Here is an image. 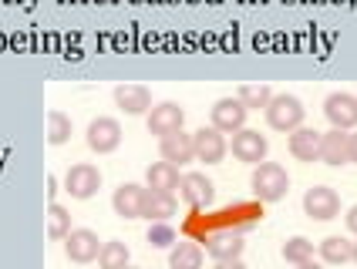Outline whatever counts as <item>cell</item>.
I'll list each match as a JSON object with an SVG mask.
<instances>
[{
	"mask_svg": "<svg viewBox=\"0 0 357 269\" xmlns=\"http://www.w3.org/2000/svg\"><path fill=\"white\" fill-rule=\"evenodd\" d=\"M246 249V243H243V236L239 232H213L209 239H206V252L213 256V259H239Z\"/></svg>",
	"mask_w": 357,
	"mask_h": 269,
	"instance_id": "ac0fdd59",
	"label": "cell"
},
{
	"mask_svg": "<svg viewBox=\"0 0 357 269\" xmlns=\"http://www.w3.org/2000/svg\"><path fill=\"white\" fill-rule=\"evenodd\" d=\"M236 98L246 105V112H259V108H266V105H270L273 91H270V84L257 81V84H243V88L236 91Z\"/></svg>",
	"mask_w": 357,
	"mask_h": 269,
	"instance_id": "603a6c76",
	"label": "cell"
},
{
	"mask_svg": "<svg viewBox=\"0 0 357 269\" xmlns=\"http://www.w3.org/2000/svg\"><path fill=\"white\" fill-rule=\"evenodd\" d=\"M344 222H347V229H351V232L357 236V206H351V209H347V215H344Z\"/></svg>",
	"mask_w": 357,
	"mask_h": 269,
	"instance_id": "f546056e",
	"label": "cell"
},
{
	"mask_svg": "<svg viewBox=\"0 0 357 269\" xmlns=\"http://www.w3.org/2000/svg\"><path fill=\"white\" fill-rule=\"evenodd\" d=\"M125 269H139V266H125Z\"/></svg>",
	"mask_w": 357,
	"mask_h": 269,
	"instance_id": "e575fe53",
	"label": "cell"
},
{
	"mask_svg": "<svg viewBox=\"0 0 357 269\" xmlns=\"http://www.w3.org/2000/svg\"><path fill=\"white\" fill-rule=\"evenodd\" d=\"M246 105L239 98H219L216 105L209 108V125L222 134H236L243 125H246Z\"/></svg>",
	"mask_w": 357,
	"mask_h": 269,
	"instance_id": "3957f363",
	"label": "cell"
},
{
	"mask_svg": "<svg viewBox=\"0 0 357 269\" xmlns=\"http://www.w3.org/2000/svg\"><path fill=\"white\" fill-rule=\"evenodd\" d=\"M98 189H101L98 165L78 162V165H71V169H68V175H64V192L71 195V199H91Z\"/></svg>",
	"mask_w": 357,
	"mask_h": 269,
	"instance_id": "277c9868",
	"label": "cell"
},
{
	"mask_svg": "<svg viewBox=\"0 0 357 269\" xmlns=\"http://www.w3.org/2000/svg\"><path fill=\"white\" fill-rule=\"evenodd\" d=\"M192 145H196V162H206V165H219V162L226 158V152H229L226 134L216 132L213 125L192 132Z\"/></svg>",
	"mask_w": 357,
	"mask_h": 269,
	"instance_id": "9c48e42d",
	"label": "cell"
},
{
	"mask_svg": "<svg viewBox=\"0 0 357 269\" xmlns=\"http://www.w3.org/2000/svg\"><path fill=\"white\" fill-rule=\"evenodd\" d=\"M178 169L176 165H169V162H155V165H149V172H145V189H155V192H172L176 195L178 189Z\"/></svg>",
	"mask_w": 357,
	"mask_h": 269,
	"instance_id": "ffe728a7",
	"label": "cell"
},
{
	"mask_svg": "<svg viewBox=\"0 0 357 269\" xmlns=\"http://www.w3.org/2000/svg\"><path fill=\"white\" fill-rule=\"evenodd\" d=\"M178 195H182L185 206L206 209V206H213V199H216V185H213L202 172H189V175L178 178Z\"/></svg>",
	"mask_w": 357,
	"mask_h": 269,
	"instance_id": "ba28073f",
	"label": "cell"
},
{
	"mask_svg": "<svg viewBox=\"0 0 357 269\" xmlns=\"http://www.w3.org/2000/svg\"><path fill=\"white\" fill-rule=\"evenodd\" d=\"M303 212L310 219H317V222H327V219H334L340 212V195L331 185H314L303 195Z\"/></svg>",
	"mask_w": 357,
	"mask_h": 269,
	"instance_id": "8992f818",
	"label": "cell"
},
{
	"mask_svg": "<svg viewBox=\"0 0 357 269\" xmlns=\"http://www.w3.org/2000/svg\"><path fill=\"white\" fill-rule=\"evenodd\" d=\"M263 112H266V125L273 132H287V134L294 132V128H300L303 115H307V108H303V101L297 95H273Z\"/></svg>",
	"mask_w": 357,
	"mask_h": 269,
	"instance_id": "7a4b0ae2",
	"label": "cell"
},
{
	"mask_svg": "<svg viewBox=\"0 0 357 269\" xmlns=\"http://www.w3.org/2000/svg\"><path fill=\"white\" fill-rule=\"evenodd\" d=\"M182 125H185V108L176 105V101H162V105H155V108L149 112V132L159 134V138L178 132Z\"/></svg>",
	"mask_w": 357,
	"mask_h": 269,
	"instance_id": "7c38bea8",
	"label": "cell"
},
{
	"mask_svg": "<svg viewBox=\"0 0 357 269\" xmlns=\"http://www.w3.org/2000/svg\"><path fill=\"white\" fill-rule=\"evenodd\" d=\"M176 195L172 192H155V189H145V199H142V219L149 222H169L176 215Z\"/></svg>",
	"mask_w": 357,
	"mask_h": 269,
	"instance_id": "2e32d148",
	"label": "cell"
},
{
	"mask_svg": "<svg viewBox=\"0 0 357 269\" xmlns=\"http://www.w3.org/2000/svg\"><path fill=\"white\" fill-rule=\"evenodd\" d=\"M297 269H324L320 263H314V259H307V263H297Z\"/></svg>",
	"mask_w": 357,
	"mask_h": 269,
	"instance_id": "d6a6232c",
	"label": "cell"
},
{
	"mask_svg": "<svg viewBox=\"0 0 357 269\" xmlns=\"http://www.w3.org/2000/svg\"><path fill=\"white\" fill-rule=\"evenodd\" d=\"M159 155L162 162H169V165H189V162H196V145H192V134H185L182 128L172 134H165L159 138Z\"/></svg>",
	"mask_w": 357,
	"mask_h": 269,
	"instance_id": "8fae6325",
	"label": "cell"
},
{
	"mask_svg": "<svg viewBox=\"0 0 357 269\" xmlns=\"http://www.w3.org/2000/svg\"><path fill=\"white\" fill-rule=\"evenodd\" d=\"M250 185H253V195L259 202H280L287 195V189H290V175H287V169L280 162H259L253 169Z\"/></svg>",
	"mask_w": 357,
	"mask_h": 269,
	"instance_id": "6da1fadb",
	"label": "cell"
},
{
	"mask_svg": "<svg viewBox=\"0 0 357 269\" xmlns=\"http://www.w3.org/2000/svg\"><path fill=\"white\" fill-rule=\"evenodd\" d=\"M71 138V118L64 115V112H47V141L51 145H64Z\"/></svg>",
	"mask_w": 357,
	"mask_h": 269,
	"instance_id": "484cf974",
	"label": "cell"
},
{
	"mask_svg": "<svg viewBox=\"0 0 357 269\" xmlns=\"http://www.w3.org/2000/svg\"><path fill=\"white\" fill-rule=\"evenodd\" d=\"M213 269H246V266H243V259H219Z\"/></svg>",
	"mask_w": 357,
	"mask_h": 269,
	"instance_id": "4dcf8cb0",
	"label": "cell"
},
{
	"mask_svg": "<svg viewBox=\"0 0 357 269\" xmlns=\"http://www.w3.org/2000/svg\"><path fill=\"white\" fill-rule=\"evenodd\" d=\"M68 232H71V212L58 206V202H51L47 206V239H68Z\"/></svg>",
	"mask_w": 357,
	"mask_h": 269,
	"instance_id": "cb8c5ba5",
	"label": "cell"
},
{
	"mask_svg": "<svg viewBox=\"0 0 357 269\" xmlns=\"http://www.w3.org/2000/svg\"><path fill=\"white\" fill-rule=\"evenodd\" d=\"M149 243L152 246H176V232H172V226L169 222H152V229H149Z\"/></svg>",
	"mask_w": 357,
	"mask_h": 269,
	"instance_id": "83f0119b",
	"label": "cell"
},
{
	"mask_svg": "<svg viewBox=\"0 0 357 269\" xmlns=\"http://www.w3.org/2000/svg\"><path fill=\"white\" fill-rule=\"evenodd\" d=\"M283 259L287 263H307V259H314V243L310 239H303V236H294V239H287L283 243Z\"/></svg>",
	"mask_w": 357,
	"mask_h": 269,
	"instance_id": "4316f807",
	"label": "cell"
},
{
	"mask_svg": "<svg viewBox=\"0 0 357 269\" xmlns=\"http://www.w3.org/2000/svg\"><path fill=\"white\" fill-rule=\"evenodd\" d=\"M142 199H145V189L139 182H125L112 195V209L121 219H142Z\"/></svg>",
	"mask_w": 357,
	"mask_h": 269,
	"instance_id": "9a60e30c",
	"label": "cell"
},
{
	"mask_svg": "<svg viewBox=\"0 0 357 269\" xmlns=\"http://www.w3.org/2000/svg\"><path fill=\"white\" fill-rule=\"evenodd\" d=\"M115 105L125 115H145V112H152V91L145 84H119L115 88Z\"/></svg>",
	"mask_w": 357,
	"mask_h": 269,
	"instance_id": "5bb4252c",
	"label": "cell"
},
{
	"mask_svg": "<svg viewBox=\"0 0 357 269\" xmlns=\"http://www.w3.org/2000/svg\"><path fill=\"white\" fill-rule=\"evenodd\" d=\"M287 148L290 155L297 158V162H320V132L314 128H294L290 132V141H287Z\"/></svg>",
	"mask_w": 357,
	"mask_h": 269,
	"instance_id": "e0dca14e",
	"label": "cell"
},
{
	"mask_svg": "<svg viewBox=\"0 0 357 269\" xmlns=\"http://www.w3.org/2000/svg\"><path fill=\"white\" fill-rule=\"evenodd\" d=\"M119 145H121V125L115 118L98 115L88 125V148H91V152L108 155V152H115Z\"/></svg>",
	"mask_w": 357,
	"mask_h": 269,
	"instance_id": "5b68a950",
	"label": "cell"
},
{
	"mask_svg": "<svg viewBox=\"0 0 357 269\" xmlns=\"http://www.w3.org/2000/svg\"><path fill=\"white\" fill-rule=\"evenodd\" d=\"M64 252H68L71 263H91V259H98L101 239L91 229H71L68 243H64Z\"/></svg>",
	"mask_w": 357,
	"mask_h": 269,
	"instance_id": "4fadbf2b",
	"label": "cell"
},
{
	"mask_svg": "<svg viewBox=\"0 0 357 269\" xmlns=\"http://www.w3.org/2000/svg\"><path fill=\"white\" fill-rule=\"evenodd\" d=\"M270 152V141H266V134L253 132V128H239L233 134V155H236L239 162H246V165H259L263 158Z\"/></svg>",
	"mask_w": 357,
	"mask_h": 269,
	"instance_id": "30bf717a",
	"label": "cell"
},
{
	"mask_svg": "<svg viewBox=\"0 0 357 269\" xmlns=\"http://www.w3.org/2000/svg\"><path fill=\"white\" fill-rule=\"evenodd\" d=\"M47 195H51V202H54V195H58V178H54V175L47 178Z\"/></svg>",
	"mask_w": 357,
	"mask_h": 269,
	"instance_id": "1f68e13d",
	"label": "cell"
},
{
	"mask_svg": "<svg viewBox=\"0 0 357 269\" xmlns=\"http://www.w3.org/2000/svg\"><path fill=\"white\" fill-rule=\"evenodd\" d=\"M354 263H357V243H354Z\"/></svg>",
	"mask_w": 357,
	"mask_h": 269,
	"instance_id": "836d02e7",
	"label": "cell"
},
{
	"mask_svg": "<svg viewBox=\"0 0 357 269\" xmlns=\"http://www.w3.org/2000/svg\"><path fill=\"white\" fill-rule=\"evenodd\" d=\"M324 115L327 121L340 128V132H351L357 125V98L347 95V91H334V95H327L324 101Z\"/></svg>",
	"mask_w": 357,
	"mask_h": 269,
	"instance_id": "52a82bcc",
	"label": "cell"
},
{
	"mask_svg": "<svg viewBox=\"0 0 357 269\" xmlns=\"http://www.w3.org/2000/svg\"><path fill=\"white\" fill-rule=\"evenodd\" d=\"M98 263H101V269H125V266H128V246H125V243H119V239L101 243Z\"/></svg>",
	"mask_w": 357,
	"mask_h": 269,
	"instance_id": "d4e9b609",
	"label": "cell"
},
{
	"mask_svg": "<svg viewBox=\"0 0 357 269\" xmlns=\"http://www.w3.org/2000/svg\"><path fill=\"white\" fill-rule=\"evenodd\" d=\"M169 269H202V246L178 239L172 252H169Z\"/></svg>",
	"mask_w": 357,
	"mask_h": 269,
	"instance_id": "7402d4cb",
	"label": "cell"
},
{
	"mask_svg": "<svg viewBox=\"0 0 357 269\" xmlns=\"http://www.w3.org/2000/svg\"><path fill=\"white\" fill-rule=\"evenodd\" d=\"M347 162H354L357 165V132L347 134Z\"/></svg>",
	"mask_w": 357,
	"mask_h": 269,
	"instance_id": "f1b7e54d",
	"label": "cell"
},
{
	"mask_svg": "<svg viewBox=\"0 0 357 269\" xmlns=\"http://www.w3.org/2000/svg\"><path fill=\"white\" fill-rule=\"evenodd\" d=\"M320 259L324 263H331V266H344V263H351L354 259V243L351 239H344V236H327L324 243L317 246Z\"/></svg>",
	"mask_w": 357,
	"mask_h": 269,
	"instance_id": "44dd1931",
	"label": "cell"
},
{
	"mask_svg": "<svg viewBox=\"0 0 357 269\" xmlns=\"http://www.w3.org/2000/svg\"><path fill=\"white\" fill-rule=\"evenodd\" d=\"M320 162L327 165H347V132L331 128L320 134Z\"/></svg>",
	"mask_w": 357,
	"mask_h": 269,
	"instance_id": "d6986e66",
	"label": "cell"
}]
</instances>
